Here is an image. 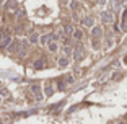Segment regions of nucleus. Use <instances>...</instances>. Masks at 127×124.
Wrapping results in <instances>:
<instances>
[{
  "label": "nucleus",
  "instance_id": "1",
  "mask_svg": "<svg viewBox=\"0 0 127 124\" xmlns=\"http://www.w3.org/2000/svg\"><path fill=\"white\" fill-rule=\"evenodd\" d=\"M83 56H85V49H83V46H78V47L75 49V52H73V59L80 60V59H83Z\"/></svg>",
  "mask_w": 127,
  "mask_h": 124
},
{
  "label": "nucleus",
  "instance_id": "2",
  "mask_svg": "<svg viewBox=\"0 0 127 124\" xmlns=\"http://www.w3.org/2000/svg\"><path fill=\"white\" fill-rule=\"evenodd\" d=\"M101 18H103V23H112V13L111 11H103V15H101Z\"/></svg>",
  "mask_w": 127,
  "mask_h": 124
},
{
  "label": "nucleus",
  "instance_id": "3",
  "mask_svg": "<svg viewBox=\"0 0 127 124\" xmlns=\"http://www.w3.org/2000/svg\"><path fill=\"white\" fill-rule=\"evenodd\" d=\"M10 41H11V36H10V34H5V38H3V41H2V42H0V47H2V49H5V47H7V46L8 44H10Z\"/></svg>",
  "mask_w": 127,
  "mask_h": 124
},
{
  "label": "nucleus",
  "instance_id": "4",
  "mask_svg": "<svg viewBox=\"0 0 127 124\" xmlns=\"http://www.w3.org/2000/svg\"><path fill=\"white\" fill-rule=\"evenodd\" d=\"M83 25H85L86 28H93V25H95V20L91 18V16H86V18H83Z\"/></svg>",
  "mask_w": 127,
  "mask_h": 124
},
{
  "label": "nucleus",
  "instance_id": "5",
  "mask_svg": "<svg viewBox=\"0 0 127 124\" xmlns=\"http://www.w3.org/2000/svg\"><path fill=\"white\" fill-rule=\"evenodd\" d=\"M101 33H103V28L101 26H93V30H91V36L93 38H98Z\"/></svg>",
  "mask_w": 127,
  "mask_h": 124
},
{
  "label": "nucleus",
  "instance_id": "6",
  "mask_svg": "<svg viewBox=\"0 0 127 124\" xmlns=\"http://www.w3.org/2000/svg\"><path fill=\"white\" fill-rule=\"evenodd\" d=\"M34 67L36 69H44L46 67V60H42V59L36 60V62H34Z\"/></svg>",
  "mask_w": 127,
  "mask_h": 124
},
{
  "label": "nucleus",
  "instance_id": "7",
  "mask_svg": "<svg viewBox=\"0 0 127 124\" xmlns=\"http://www.w3.org/2000/svg\"><path fill=\"white\" fill-rule=\"evenodd\" d=\"M59 65L60 67H67L68 65V57H60L59 59Z\"/></svg>",
  "mask_w": 127,
  "mask_h": 124
},
{
  "label": "nucleus",
  "instance_id": "8",
  "mask_svg": "<svg viewBox=\"0 0 127 124\" xmlns=\"http://www.w3.org/2000/svg\"><path fill=\"white\" fill-rule=\"evenodd\" d=\"M51 39H52V36H51V34H44V36L41 38V42H42V44H49V42H51Z\"/></svg>",
  "mask_w": 127,
  "mask_h": 124
},
{
  "label": "nucleus",
  "instance_id": "9",
  "mask_svg": "<svg viewBox=\"0 0 127 124\" xmlns=\"http://www.w3.org/2000/svg\"><path fill=\"white\" fill-rule=\"evenodd\" d=\"M122 30H127V10H124V16H122Z\"/></svg>",
  "mask_w": 127,
  "mask_h": 124
},
{
  "label": "nucleus",
  "instance_id": "10",
  "mask_svg": "<svg viewBox=\"0 0 127 124\" xmlns=\"http://www.w3.org/2000/svg\"><path fill=\"white\" fill-rule=\"evenodd\" d=\"M37 41H39V36H37L36 33H33V34L30 36V42H31V44H36Z\"/></svg>",
  "mask_w": 127,
  "mask_h": 124
},
{
  "label": "nucleus",
  "instance_id": "11",
  "mask_svg": "<svg viewBox=\"0 0 127 124\" xmlns=\"http://www.w3.org/2000/svg\"><path fill=\"white\" fill-rule=\"evenodd\" d=\"M64 31H65V33L67 34H73V26H72V25H65V28H64Z\"/></svg>",
  "mask_w": 127,
  "mask_h": 124
},
{
  "label": "nucleus",
  "instance_id": "12",
  "mask_svg": "<svg viewBox=\"0 0 127 124\" xmlns=\"http://www.w3.org/2000/svg\"><path fill=\"white\" fill-rule=\"evenodd\" d=\"M82 36H83V33H82L80 30H75V31H73V38H75V39H78V41H80V39H82Z\"/></svg>",
  "mask_w": 127,
  "mask_h": 124
},
{
  "label": "nucleus",
  "instance_id": "13",
  "mask_svg": "<svg viewBox=\"0 0 127 124\" xmlns=\"http://www.w3.org/2000/svg\"><path fill=\"white\" fill-rule=\"evenodd\" d=\"M47 46H49V51H51V52H56V51H57V44H56V42L51 41Z\"/></svg>",
  "mask_w": 127,
  "mask_h": 124
},
{
  "label": "nucleus",
  "instance_id": "14",
  "mask_svg": "<svg viewBox=\"0 0 127 124\" xmlns=\"http://www.w3.org/2000/svg\"><path fill=\"white\" fill-rule=\"evenodd\" d=\"M31 90H33V93L39 95V90H41V86H39V85H33V86H31ZM39 98H41V95H39Z\"/></svg>",
  "mask_w": 127,
  "mask_h": 124
},
{
  "label": "nucleus",
  "instance_id": "15",
  "mask_svg": "<svg viewBox=\"0 0 127 124\" xmlns=\"http://www.w3.org/2000/svg\"><path fill=\"white\" fill-rule=\"evenodd\" d=\"M64 54H65V57H68L72 54V47L70 46H65V47H64Z\"/></svg>",
  "mask_w": 127,
  "mask_h": 124
},
{
  "label": "nucleus",
  "instance_id": "16",
  "mask_svg": "<svg viewBox=\"0 0 127 124\" xmlns=\"http://www.w3.org/2000/svg\"><path fill=\"white\" fill-rule=\"evenodd\" d=\"M46 95H52V86H51V85L46 86Z\"/></svg>",
  "mask_w": 127,
  "mask_h": 124
},
{
  "label": "nucleus",
  "instance_id": "17",
  "mask_svg": "<svg viewBox=\"0 0 127 124\" xmlns=\"http://www.w3.org/2000/svg\"><path fill=\"white\" fill-rule=\"evenodd\" d=\"M5 34H7V33H5V31H0V42L3 41V38H5Z\"/></svg>",
  "mask_w": 127,
  "mask_h": 124
},
{
  "label": "nucleus",
  "instance_id": "18",
  "mask_svg": "<svg viewBox=\"0 0 127 124\" xmlns=\"http://www.w3.org/2000/svg\"><path fill=\"white\" fill-rule=\"evenodd\" d=\"M121 124H124V123H121Z\"/></svg>",
  "mask_w": 127,
  "mask_h": 124
}]
</instances>
